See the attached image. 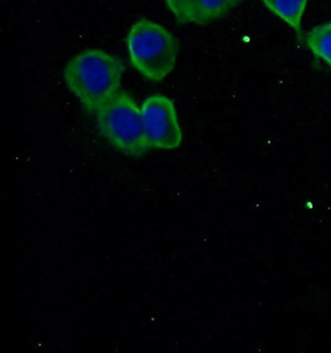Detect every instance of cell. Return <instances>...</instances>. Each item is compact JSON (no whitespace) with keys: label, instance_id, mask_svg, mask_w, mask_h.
<instances>
[{"label":"cell","instance_id":"cell-1","mask_svg":"<svg viewBox=\"0 0 331 353\" xmlns=\"http://www.w3.org/2000/svg\"><path fill=\"white\" fill-rule=\"evenodd\" d=\"M124 63L105 50H85L65 68V82L83 110L97 114L121 90Z\"/></svg>","mask_w":331,"mask_h":353},{"label":"cell","instance_id":"cell-2","mask_svg":"<svg viewBox=\"0 0 331 353\" xmlns=\"http://www.w3.org/2000/svg\"><path fill=\"white\" fill-rule=\"evenodd\" d=\"M127 49L133 68L149 81L159 82L175 68L180 43L163 25L143 18L130 26Z\"/></svg>","mask_w":331,"mask_h":353},{"label":"cell","instance_id":"cell-3","mask_svg":"<svg viewBox=\"0 0 331 353\" xmlns=\"http://www.w3.org/2000/svg\"><path fill=\"white\" fill-rule=\"evenodd\" d=\"M96 116L99 133L118 152L139 158L152 150L144 129L141 107L127 92H118Z\"/></svg>","mask_w":331,"mask_h":353},{"label":"cell","instance_id":"cell-4","mask_svg":"<svg viewBox=\"0 0 331 353\" xmlns=\"http://www.w3.org/2000/svg\"><path fill=\"white\" fill-rule=\"evenodd\" d=\"M143 123L152 149L174 150L183 141L178 112L170 98L153 94L141 104Z\"/></svg>","mask_w":331,"mask_h":353},{"label":"cell","instance_id":"cell-5","mask_svg":"<svg viewBox=\"0 0 331 353\" xmlns=\"http://www.w3.org/2000/svg\"><path fill=\"white\" fill-rule=\"evenodd\" d=\"M262 3L274 15L301 34V20L305 12L308 0H262Z\"/></svg>","mask_w":331,"mask_h":353},{"label":"cell","instance_id":"cell-6","mask_svg":"<svg viewBox=\"0 0 331 353\" xmlns=\"http://www.w3.org/2000/svg\"><path fill=\"white\" fill-rule=\"evenodd\" d=\"M241 3L242 0H197L194 23L197 25L214 23Z\"/></svg>","mask_w":331,"mask_h":353},{"label":"cell","instance_id":"cell-7","mask_svg":"<svg viewBox=\"0 0 331 353\" xmlns=\"http://www.w3.org/2000/svg\"><path fill=\"white\" fill-rule=\"evenodd\" d=\"M307 43L314 55L331 68V23L315 26L307 35Z\"/></svg>","mask_w":331,"mask_h":353},{"label":"cell","instance_id":"cell-8","mask_svg":"<svg viewBox=\"0 0 331 353\" xmlns=\"http://www.w3.org/2000/svg\"><path fill=\"white\" fill-rule=\"evenodd\" d=\"M197 0H166V6L180 24L195 21Z\"/></svg>","mask_w":331,"mask_h":353}]
</instances>
